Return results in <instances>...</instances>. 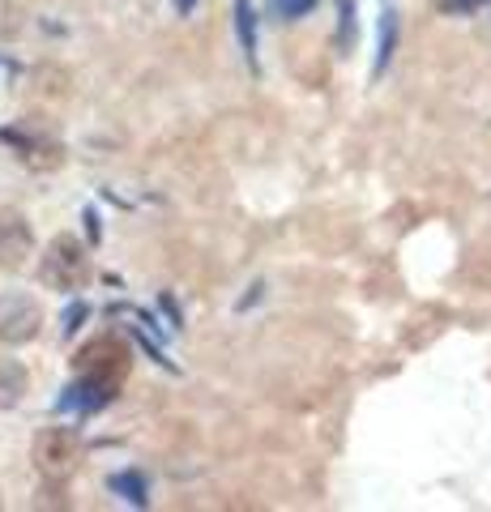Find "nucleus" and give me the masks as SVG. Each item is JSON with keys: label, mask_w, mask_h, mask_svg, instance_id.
I'll return each instance as SVG.
<instances>
[{"label": "nucleus", "mask_w": 491, "mask_h": 512, "mask_svg": "<svg viewBox=\"0 0 491 512\" xmlns=\"http://www.w3.org/2000/svg\"><path fill=\"white\" fill-rule=\"evenodd\" d=\"M124 376H129V346H124L120 338L103 333V338L82 346V355H77V380H86V384H94V389H103L107 397H112Z\"/></svg>", "instance_id": "nucleus-1"}, {"label": "nucleus", "mask_w": 491, "mask_h": 512, "mask_svg": "<svg viewBox=\"0 0 491 512\" xmlns=\"http://www.w3.org/2000/svg\"><path fill=\"white\" fill-rule=\"evenodd\" d=\"M90 278V261H86V248L77 244L73 235H56L52 244L43 248V261H39V282L47 291H77Z\"/></svg>", "instance_id": "nucleus-2"}, {"label": "nucleus", "mask_w": 491, "mask_h": 512, "mask_svg": "<svg viewBox=\"0 0 491 512\" xmlns=\"http://www.w3.org/2000/svg\"><path fill=\"white\" fill-rule=\"evenodd\" d=\"M39 329H43V308L35 295H26V291L0 295V342L22 346L30 338H39Z\"/></svg>", "instance_id": "nucleus-3"}, {"label": "nucleus", "mask_w": 491, "mask_h": 512, "mask_svg": "<svg viewBox=\"0 0 491 512\" xmlns=\"http://www.w3.org/2000/svg\"><path fill=\"white\" fill-rule=\"evenodd\" d=\"M35 461H39V470L47 478H60V474H69L77 466V436L65 427H47L39 431V440H35Z\"/></svg>", "instance_id": "nucleus-4"}, {"label": "nucleus", "mask_w": 491, "mask_h": 512, "mask_svg": "<svg viewBox=\"0 0 491 512\" xmlns=\"http://www.w3.org/2000/svg\"><path fill=\"white\" fill-rule=\"evenodd\" d=\"M26 248H30V231L22 227L18 218L0 222V265H18Z\"/></svg>", "instance_id": "nucleus-5"}, {"label": "nucleus", "mask_w": 491, "mask_h": 512, "mask_svg": "<svg viewBox=\"0 0 491 512\" xmlns=\"http://www.w3.org/2000/svg\"><path fill=\"white\" fill-rule=\"evenodd\" d=\"M393 47H398V13L385 9L380 13V35H376V77L389 69V60H393Z\"/></svg>", "instance_id": "nucleus-6"}, {"label": "nucleus", "mask_w": 491, "mask_h": 512, "mask_svg": "<svg viewBox=\"0 0 491 512\" xmlns=\"http://www.w3.org/2000/svg\"><path fill=\"white\" fill-rule=\"evenodd\" d=\"M235 30H240V47L248 64H257V13H252V0H235Z\"/></svg>", "instance_id": "nucleus-7"}, {"label": "nucleus", "mask_w": 491, "mask_h": 512, "mask_svg": "<svg viewBox=\"0 0 491 512\" xmlns=\"http://www.w3.org/2000/svg\"><path fill=\"white\" fill-rule=\"evenodd\" d=\"M26 372L18 363H9V359H0V406H18V397L26 393Z\"/></svg>", "instance_id": "nucleus-8"}, {"label": "nucleus", "mask_w": 491, "mask_h": 512, "mask_svg": "<svg viewBox=\"0 0 491 512\" xmlns=\"http://www.w3.org/2000/svg\"><path fill=\"white\" fill-rule=\"evenodd\" d=\"M312 5L316 0H269V13H274L278 22H295V18H304Z\"/></svg>", "instance_id": "nucleus-9"}, {"label": "nucleus", "mask_w": 491, "mask_h": 512, "mask_svg": "<svg viewBox=\"0 0 491 512\" xmlns=\"http://www.w3.org/2000/svg\"><path fill=\"white\" fill-rule=\"evenodd\" d=\"M112 487L124 491V500L146 504V483H141V474H116V478H112Z\"/></svg>", "instance_id": "nucleus-10"}, {"label": "nucleus", "mask_w": 491, "mask_h": 512, "mask_svg": "<svg viewBox=\"0 0 491 512\" xmlns=\"http://www.w3.org/2000/svg\"><path fill=\"white\" fill-rule=\"evenodd\" d=\"M491 0H440V13H453V18H462V13H474V9H487Z\"/></svg>", "instance_id": "nucleus-11"}, {"label": "nucleus", "mask_w": 491, "mask_h": 512, "mask_svg": "<svg viewBox=\"0 0 491 512\" xmlns=\"http://www.w3.org/2000/svg\"><path fill=\"white\" fill-rule=\"evenodd\" d=\"M338 13H342V39H338V43L351 47V39H355V0H342Z\"/></svg>", "instance_id": "nucleus-12"}, {"label": "nucleus", "mask_w": 491, "mask_h": 512, "mask_svg": "<svg viewBox=\"0 0 491 512\" xmlns=\"http://www.w3.org/2000/svg\"><path fill=\"white\" fill-rule=\"evenodd\" d=\"M176 9H180V13H188V9H193V0H176Z\"/></svg>", "instance_id": "nucleus-13"}]
</instances>
